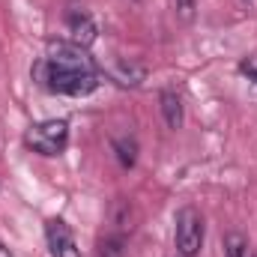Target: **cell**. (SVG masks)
I'll use <instances>...</instances> for the list:
<instances>
[{
    "mask_svg": "<svg viewBox=\"0 0 257 257\" xmlns=\"http://www.w3.org/2000/svg\"><path fill=\"white\" fill-rule=\"evenodd\" d=\"M66 27H69V42H75V45H81V48H90V45L96 42V36H99L96 21H93L84 9H72V12L66 15Z\"/></svg>",
    "mask_w": 257,
    "mask_h": 257,
    "instance_id": "cell-5",
    "label": "cell"
},
{
    "mask_svg": "<svg viewBox=\"0 0 257 257\" xmlns=\"http://www.w3.org/2000/svg\"><path fill=\"white\" fill-rule=\"evenodd\" d=\"M114 150H117V159H120L123 168H132V165H135V159H138V144H135V138H117V141H114Z\"/></svg>",
    "mask_w": 257,
    "mask_h": 257,
    "instance_id": "cell-8",
    "label": "cell"
},
{
    "mask_svg": "<svg viewBox=\"0 0 257 257\" xmlns=\"http://www.w3.org/2000/svg\"><path fill=\"white\" fill-rule=\"evenodd\" d=\"M242 3H245V6H257V0H242Z\"/></svg>",
    "mask_w": 257,
    "mask_h": 257,
    "instance_id": "cell-14",
    "label": "cell"
},
{
    "mask_svg": "<svg viewBox=\"0 0 257 257\" xmlns=\"http://www.w3.org/2000/svg\"><path fill=\"white\" fill-rule=\"evenodd\" d=\"M111 78L123 87H138L144 81V69L135 63H114L111 66Z\"/></svg>",
    "mask_w": 257,
    "mask_h": 257,
    "instance_id": "cell-7",
    "label": "cell"
},
{
    "mask_svg": "<svg viewBox=\"0 0 257 257\" xmlns=\"http://www.w3.org/2000/svg\"><path fill=\"white\" fill-rule=\"evenodd\" d=\"M123 245H126L123 236H105V239L99 242V257H123L126 254Z\"/></svg>",
    "mask_w": 257,
    "mask_h": 257,
    "instance_id": "cell-10",
    "label": "cell"
},
{
    "mask_svg": "<svg viewBox=\"0 0 257 257\" xmlns=\"http://www.w3.org/2000/svg\"><path fill=\"white\" fill-rule=\"evenodd\" d=\"M203 245V218L194 206H183L177 212V251L180 257H194Z\"/></svg>",
    "mask_w": 257,
    "mask_h": 257,
    "instance_id": "cell-3",
    "label": "cell"
},
{
    "mask_svg": "<svg viewBox=\"0 0 257 257\" xmlns=\"http://www.w3.org/2000/svg\"><path fill=\"white\" fill-rule=\"evenodd\" d=\"M239 69H242V72H245L248 78H254V81H257V57H248V60L239 66Z\"/></svg>",
    "mask_w": 257,
    "mask_h": 257,
    "instance_id": "cell-12",
    "label": "cell"
},
{
    "mask_svg": "<svg viewBox=\"0 0 257 257\" xmlns=\"http://www.w3.org/2000/svg\"><path fill=\"white\" fill-rule=\"evenodd\" d=\"M24 144L39 156H60L69 144V123L66 120H45L27 128Z\"/></svg>",
    "mask_w": 257,
    "mask_h": 257,
    "instance_id": "cell-2",
    "label": "cell"
},
{
    "mask_svg": "<svg viewBox=\"0 0 257 257\" xmlns=\"http://www.w3.org/2000/svg\"><path fill=\"white\" fill-rule=\"evenodd\" d=\"M254 257H257V254H254Z\"/></svg>",
    "mask_w": 257,
    "mask_h": 257,
    "instance_id": "cell-15",
    "label": "cell"
},
{
    "mask_svg": "<svg viewBox=\"0 0 257 257\" xmlns=\"http://www.w3.org/2000/svg\"><path fill=\"white\" fill-rule=\"evenodd\" d=\"M45 236H48V248H51V257H81L78 251V242L69 230V224L60 221V218H51L48 227H45Z\"/></svg>",
    "mask_w": 257,
    "mask_h": 257,
    "instance_id": "cell-4",
    "label": "cell"
},
{
    "mask_svg": "<svg viewBox=\"0 0 257 257\" xmlns=\"http://www.w3.org/2000/svg\"><path fill=\"white\" fill-rule=\"evenodd\" d=\"M224 254L227 257H251L248 239H245L242 233H227V236H224Z\"/></svg>",
    "mask_w": 257,
    "mask_h": 257,
    "instance_id": "cell-9",
    "label": "cell"
},
{
    "mask_svg": "<svg viewBox=\"0 0 257 257\" xmlns=\"http://www.w3.org/2000/svg\"><path fill=\"white\" fill-rule=\"evenodd\" d=\"M159 102H162V117H165L168 128L183 126V102H180V96H177L174 90H165Z\"/></svg>",
    "mask_w": 257,
    "mask_h": 257,
    "instance_id": "cell-6",
    "label": "cell"
},
{
    "mask_svg": "<svg viewBox=\"0 0 257 257\" xmlns=\"http://www.w3.org/2000/svg\"><path fill=\"white\" fill-rule=\"evenodd\" d=\"M0 257H12V254H9V248H3V245H0Z\"/></svg>",
    "mask_w": 257,
    "mask_h": 257,
    "instance_id": "cell-13",
    "label": "cell"
},
{
    "mask_svg": "<svg viewBox=\"0 0 257 257\" xmlns=\"http://www.w3.org/2000/svg\"><path fill=\"white\" fill-rule=\"evenodd\" d=\"M33 75L42 87L63 96H90L99 87V69L93 57L75 42H51L48 57L36 63Z\"/></svg>",
    "mask_w": 257,
    "mask_h": 257,
    "instance_id": "cell-1",
    "label": "cell"
},
{
    "mask_svg": "<svg viewBox=\"0 0 257 257\" xmlns=\"http://www.w3.org/2000/svg\"><path fill=\"white\" fill-rule=\"evenodd\" d=\"M174 9L180 15V21H194V9H197V0H174Z\"/></svg>",
    "mask_w": 257,
    "mask_h": 257,
    "instance_id": "cell-11",
    "label": "cell"
}]
</instances>
